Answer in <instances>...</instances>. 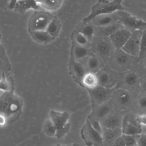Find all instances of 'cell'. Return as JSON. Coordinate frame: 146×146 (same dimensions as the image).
<instances>
[{"label":"cell","instance_id":"6da1fadb","mask_svg":"<svg viewBox=\"0 0 146 146\" xmlns=\"http://www.w3.org/2000/svg\"><path fill=\"white\" fill-rule=\"evenodd\" d=\"M2 92L0 97V115L5 117L6 123H12L18 120L22 114L23 100L15 94L13 90Z\"/></svg>","mask_w":146,"mask_h":146},{"label":"cell","instance_id":"7a4b0ae2","mask_svg":"<svg viewBox=\"0 0 146 146\" xmlns=\"http://www.w3.org/2000/svg\"><path fill=\"white\" fill-rule=\"evenodd\" d=\"M146 76L138 65L127 71L118 73V77L115 89H123L138 93L141 82Z\"/></svg>","mask_w":146,"mask_h":146},{"label":"cell","instance_id":"3957f363","mask_svg":"<svg viewBox=\"0 0 146 146\" xmlns=\"http://www.w3.org/2000/svg\"><path fill=\"white\" fill-rule=\"evenodd\" d=\"M138 58L131 56L121 49H115L107 60L106 64L118 73L129 70L138 66Z\"/></svg>","mask_w":146,"mask_h":146},{"label":"cell","instance_id":"277c9868","mask_svg":"<svg viewBox=\"0 0 146 146\" xmlns=\"http://www.w3.org/2000/svg\"><path fill=\"white\" fill-rule=\"evenodd\" d=\"M122 0H99L92 8L90 14L84 18L81 23L84 25L91 21L96 16L100 15L109 14L117 11H123L124 7L122 5Z\"/></svg>","mask_w":146,"mask_h":146},{"label":"cell","instance_id":"5b68a950","mask_svg":"<svg viewBox=\"0 0 146 146\" xmlns=\"http://www.w3.org/2000/svg\"><path fill=\"white\" fill-rule=\"evenodd\" d=\"M137 93L123 89H114L110 100L115 108L123 111L132 110Z\"/></svg>","mask_w":146,"mask_h":146},{"label":"cell","instance_id":"8992f818","mask_svg":"<svg viewBox=\"0 0 146 146\" xmlns=\"http://www.w3.org/2000/svg\"><path fill=\"white\" fill-rule=\"evenodd\" d=\"M91 48L93 53L100 57L106 64L115 50L109 37L95 36L92 41Z\"/></svg>","mask_w":146,"mask_h":146},{"label":"cell","instance_id":"52a82bcc","mask_svg":"<svg viewBox=\"0 0 146 146\" xmlns=\"http://www.w3.org/2000/svg\"><path fill=\"white\" fill-rule=\"evenodd\" d=\"M70 114L66 111L60 112L51 110L48 117L53 123L56 129L55 136L59 139L68 134L70 129V123L67 122Z\"/></svg>","mask_w":146,"mask_h":146},{"label":"cell","instance_id":"ba28073f","mask_svg":"<svg viewBox=\"0 0 146 146\" xmlns=\"http://www.w3.org/2000/svg\"><path fill=\"white\" fill-rule=\"evenodd\" d=\"M54 16L44 11H35L29 18L28 30L31 32L46 31Z\"/></svg>","mask_w":146,"mask_h":146},{"label":"cell","instance_id":"9c48e42d","mask_svg":"<svg viewBox=\"0 0 146 146\" xmlns=\"http://www.w3.org/2000/svg\"><path fill=\"white\" fill-rule=\"evenodd\" d=\"M85 88L89 93L92 108L109 102L114 90L107 88L98 84L93 88Z\"/></svg>","mask_w":146,"mask_h":146},{"label":"cell","instance_id":"30bf717a","mask_svg":"<svg viewBox=\"0 0 146 146\" xmlns=\"http://www.w3.org/2000/svg\"><path fill=\"white\" fill-rule=\"evenodd\" d=\"M95 75L98 84L108 89L114 88L117 81L118 72L111 69L106 64Z\"/></svg>","mask_w":146,"mask_h":146},{"label":"cell","instance_id":"8fae6325","mask_svg":"<svg viewBox=\"0 0 146 146\" xmlns=\"http://www.w3.org/2000/svg\"><path fill=\"white\" fill-rule=\"evenodd\" d=\"M116 12L118 21L123 25L125 29L131 33L137 30L143 31L146 29V22L138 20L123 11H117Z\"/></svg>","mask_w":146,"mask_h":146},{"label":"cell","instance_id":"7c38bea8","mask_svg":"<svg viewBox=\"0 0 146 146\" xmlns=\"http://www.w3.org/2000/svg\"><path fill=\"white\" fill-rule=\"evenodd\" d=\"M81 135L87 145L103 146L102 136L93 128L88 118L81 130Z\"/></svg>","mask_w":146,"mask_h":146},{"label":"cell","instance_id":"4fadbf2b","mask_svg":"<svg viewBox=\"0 0 146 146\" xmlns=\"http://www.w3.org/2000/svg\"><path fill=\"white\" fill-rule=\"evenodd\" d=\"M123 118V112L113 108L107 114L99 120L102 128H121Z\"/></svg>","mask_w":146,"mask_h":146},{"label":"cell","instance_id":"5bb4252c","mask_svg":"<svg viewBox=\"0 0 146 146\" xmlns=\"http://www.w3.org/2000/svg\"><path fill=\"white\" fill-rule=\"evenodd\" d=\"M143 31L137 30L133 32L121 49L127 53L136 57H139L141 38Z\"/></svg>","mask_w":146,"mask_h":146},{"label":"cell","instance_id":"9a60e30c","mask_svg":"<svg viewBox=\"0 0 146 146\" xmlns=\"http://www.w3.org/2000/svg\"><path fill=\"white\" fill-rule=\"evenodd\" d=\"M86 73L96 74L106 64L98 56L94 53L79 61Z\"/></svg>","mask_w":146,"mask_h":146},{"label":"cell","instance_id":"2e32d148","mask_svg":"<svg viewBox=\"0 0 146 146\" xmlns=\"http://www.w3.org/2000/svg\"><path fill=\"white\" fill-rule=\"evenodd\" d=\"M68 67L69 74L74 81L81 87L84 88L82 84V80L86 73L82 64L70 58Z\"/></svg>","mask_w":146,"mask_h":146},{"label":"cell","instance_id":"e0dca14e","mask_svg":"<svg viewBox=\"0 0 146 146\" xmlns=\"http://www.w3.org/2000/svg\"><path fill=\"white\" fill-rule=\"evenodd\" d=\"M72 45L70 58L78 61L93 53L91 48L81 46L71 39Z\"/></svg>","mask_w":146,"mask_h":146},{"label":"cell","instance_id":"ac0fdd59","mask_svg":"<svg viewBox=\"0 0 146 146\" xmlns=\"http://www.w3.org/2000/svg\"><path fill=\"white\" fill-rule=\"evenodd\" d=\"M132 33L125 28L118 31L109 37L115 49H121L131 36Z\"/></svg>","mask_w":146,"mask_h":146},{"label":"cell","instance_id":"d6986e66","mask_svg":"<svg viewBox=\"0 0 146 146\" xmlns=\"http://www.w3.org/2000/svg\"><path fill=\"white\" fill-rule=\"evenodd\" d=\"M103 146H110L119 137L122 136L121 128H102Z\"/></svg>","mask_w":146,"mask_h":146},{"label":"cell","instance_id":"ffe728a7","mask_svg":"<svg viewBox=\"0 0 146 146\" xmlns=\"http://www.w3.org/2000/svg\"><path fill=\"white\" fill-rule=\"evenodd\" d=\"M116 11L98 15L91 22L96 27H104L115 23L119 21Z\"/></svg>","mask_w":146,"mask_h":146},{"label":"cell","instance_id":"44dd1931","mask_svg":"<svg viewBox=\"0 0 146 146\" xmlns=\"http://www.w3.org/2000/svg\"><path fill=\"white\" fill-rule=\"evenodd\" d=\"M125 29L123 25L119 21L106 26L96 27L94 36L109 37L117 31Z\"/></svg>","mask_w":146,"mask_h":146},{"label":"cell","instance_id":"7402d4cb","mask_svg":"<svg viewBox=\"0 0 146 146\" xmlns=\"http://www.w3.org/2000/svg\"><path fill=\"white\" fill-rule=\"evenodd\" d=\"M113 108L110 100L106 103L92 108V111L88 115L87 118L89 119L99 121L111 111Z\"/></svg>","mask_w":146,"mask_h":146},{"label":"cell","instance_id":"603a6c76","mask_svg":"<svg viewBox=\"0 0 146 146\" xmlns=\"http://www.w3.org/2000/svg\"><path fill=\"white\" fill-rule=\"evenodd\" d=\"M40 7L36 0H18L14 10L20 14H24L30 9L36 11Z\"/></svg>","mask_w":146,"mask_h":146},{"label":"cell","instance_id":"cb8c5ba5","mask_svg":"<svg viewBox=\"0 0 146 146\" xmlns=\"http://www.w3.org/2000/svg\"><path fill=\"white\" fill-rule=\"evenodd\" d=\"M96 27L91 22L84 25L80 22L76 26L74 30L83 35L91 42Z\"/></svg>","mask_w":146,"mask_h":146},{"label":"cell","instance_id":"d4e9b609","mask_svg":"<svg viewBox=\"0 0 146 146\" xmlns=\"http://www.w3.org/2000/svg\"><path fill=\"white\" fill-rule=\"evenodd\" d=\"M29 33L33 39L38 43L46 45L55 40L46 31H33Z\"/></svg>","mask_w":146,"mask_h":146},{"label":"cell","instance_id":"484cf974","mask_svg":"<svg viewBox=\"0 0 146 146\" xmlns=\"http://www.w3.org/2000/svg\"><path fill=\"white\" fill-rule=\"evenodd\" d=\"M0 74L4 73L6 77L9 76V72L11 70V65L10 63L5 49L3 46L0 45Z\"/></svg>","mask_w":146,"mask_h":146},{"label":"cell","instance_id":"4316f807","mask_svg":"<svg viewBox=\"0 0 146 146\" xmlns=\"http://www.w3.org/2000/svg\"><path fill=\"white\" fill-rule=\"evenodd\" d=\"M133 110L137 114L146 113V94L138 93L134 103Z\"/></svg>","mask_w":146,"mask_h":146},{"label":"cell","instance_id":"83f0119b","mask_svg":"<svg viewBox=\"0 0 146 146\" xmlns=\"http://www.w3.org/2000/svg\"><path fill=\"white\" fill-rule=\"evenodd\" d=\"M61 27L60 20L56 16L48 26L46 31L54 39L58 36Z\"/></svg>","mask_w":146,"mask_h":146},{"label":"cell","instance_id":"f1b7e54d","mask_svg":"<svg viewBox=\"0 0 146 146\" xmlns=\"http://www.w3.org/2000/svg\"><path fill=\"white\" fill-rule=\"evenodd\" d=\"M40 7L52 11L59 9L63 3L62 0H36Z\"/></svg>","mask_w":146,"mask_h":146},{"label":"cell","instance_id":"f546056e","mask_svg":"<svg viewBox=\"0 0 146 146\" xmlns=\"http://www.w3.org/2000/svg\"><path fill=\"white\" fill-rule=\"evenodd\" d=\"M1 78L0 83V91L5 92L14 90V83L13 78L10 76L6 77L5 74L1 73Z\"/></svg>","mask_w":146,"mask_h":146},{"label":"cell","instance_id":"4dcf8cb0","mask_svg":"<svg viewBox=\"0 0 146 146\" xmlns=\"http://www.w3.org/2000/svg\"><path fill=\"white\" fill-rule=\"evenodd\" d=\"M71 39L74 40L76 43L84 47L91 48V42L83 35L74 30L71 35Z\"/></svg>","mask_w":146,"mask_h":146},{"label":"cell","instance_id":"1f68e13d","mask_svg":"<svg viewBox=\"0 0 146 146\" xmlns=\"http://www.w3.org/2000/svg\"><path fill=\"white\" fill-rule=\"evenodd\" d=\"M121 129L123 134L134 135L142 133L141 131L129 123L123 117Z\"/></svg>","mask_w":146,"mask_h":146},{"label":"cell","instance_id":"d6a6232c","mask_svg":"<svg viewBox=\"0 0 146 146\" xmlns=\"http://www.w3.org/2000/svg\"><path fill=\"white\" fill-rule=\"evenodd\" d=\"M82 84L85 88H93L98 84L95 74L88 72L86 73L82 80Z\"/></svg>","mask_w":146,"mask_h":146},{"label":"cell","instance_id":"836d02e7","mask_svg":"<svg viewBox=\"0 0 146 146\" xmlns=\"http://www.w3.org/2000/svg\"><path fill=\"white\" fill-rule=\"evenodd\" d=\"M43 130L48 136L51 137L55 136L56 132V128L53 122L49 118L44 125Z\"/></svg>","mask_w":146,"mask_h":146},{"label":"cell","instance_id":"e575fe53","mask_svg":"<svg viewBox=\"0 0 146 146\" xmlns=\"http://www.w3.org/2000/svg\"><path fill=\"white\" fill-rule=\"evenodd\" d=\"M146 57V29L143 31L141 42L140 54L138 61Z\"/></svg>","mask_w":146,"mask_h":146},{"label":"cell","instance_id":"d590c367","mask_svg":"<svg viewBox=\"0 0 146 146\" xmlns=\"http://www.w3.org/2000/svg\"><path fill=\"white\" fill-rule=\"evenodd\" d=\"M122 137L126 146H137V141L134 135L123 134Z\"/></svg>","mask_w":146,"mask_h":146},{"label":"cell","instance_id":"8d00e7d4","mask_svg":"<svg viewBox=\"0 0 146 146\" xmlns=\"http://www.w3.org/2000/svg\"><path fill=\"white\" fill-rule=\"evenodd\" d=\"M134 135L137 141V146H146V134L141 133Z\"/></svg>","mask_w":146,"mask_h":146},{"label":"cell","instance_id":"74e56055","mask_svg":"<svg viewBox=\"0 0 146 146\" xmlns=\"http://www.w3.org/2000/svg\"><path fill=\"white\" fill-rule=\"evenodd\" d=\"M91 124L93 128L102 137V130L99 121L89 119Z\"/></svg>","mask_w":146,"mask_h":146},{"label":"cell","instance_id":"f35d334b","mask_svg":"<svg viewBox=\"0 0 146 146\" xmlns=\"http://www.w3.org/2000/svg\"><path fill=\"white\" fill-rule=\"evenodd\" d=\"M136 119L141 125L146 126V113L137 114Z\"/></svg>","mask_w":146,"mask_h":146},{"label":"cell","instance_id":"ab89813d","mask_svg":"<svg viewBox=\"0 0 146 146\" xmlns=\"http://www.w3.org/2000/svg\"><path fill=\"white\" fill-rule=\"evenodd\" d=\"M138 65L141 70L146 74V57L139 61Z\"/></svg>","mask_w":146,"mask_h":146},{"label":"cell","instance_id":"60d3db41","mask_svg":"<svg viewBox=\"0 0 146 146\" xmlns=\"http://www.w3.org/2000/svg\"><path fill=\"white\" fill-rule=\"evenodd\" d=\"M139 92L146 94V76L143 78L141 82Z\"/></svg>","mask_w":146,"mask_h":146},{"label":"cell","instance_id":"b9f144b4","mask_svg":"<svg viewBox=\"0 0 146 146\" xmlns=\"http://www.w3.org/2000/svg\"><path fill=\"white\" fill-rule=\"evenodd\" d=\"M110 146H126L122 136L118 138Z\"/></svg>","mask_w":146,"mask_h":146},{"label":"cell","instance_id":"7bdbcfd3","mask_svg":"<svg viewBox=\"0 0 146 146\" xmlns=\"http://www.w3.org/2000/svg\"><path fill=\"white\" fill-rule=\"evenodd\" d=\"M10 0H0V7L3 9L6 10L8 9Z\"/></svg>","mask_w":146,"mask_h":146},{"label":"cell","instance_id":"ee69618b","mask_svg":"<svg viewBox=\"0 0 146 146\" xmlns=\"http://www.w3.org/2000/svg\"><path fill=\"white\" fill-rule=\"evenodd\" d=\"M17 1V0H10L8 9L11 10H14Z\"/></svg>","mask_w":146,"mask_h":146},{"label":"cell","instance_id":"f6af8a7d","mask_svg":"<svg viewBox=\"0 0 146 146\" xmlns=\"http://www.w3.org/2000/svg\"><path fill=\"white\" fill-rule=\"evenodd\" d=\"M6 123V120L5 117L3 115H0V125H3Z\"/></svg>","mask_w":146,"mask_h":146},{"label":"cell","instance_id":"bcb514c9","mask_svg":"<svg viewBox=\"0 0 146 146\" xmlns=\"http://www.w3.org/2000/svg\"><path fill=\"white\" fill-rule=\"evenodd\" d=\"M142 133L146 134V126L141 125Z\"/></svg>","mask_w":146,"mask_h":146},{"label":"cell","instance_id":"7dc6e473","mask_svg":"<svg viewBox=\"0 0 146 146\" xmlns=\"http://www.w3.org/2000/svg\"><path fill=\"white\" fill-rule=\"evenodd\" d=\"M72 146H81L80 145L77 143H74Z\"/></svg>","mask_w":146,"mask_h":146},{"label":"cell","instance_id":"c3c4849f","mask_svg":"<svg viewBox=\"0 0 146 146\" xmlns=\"http://www.w3.org/2000/svg\"><path fill=\"white\" fill-rule=\"evenodd\" d=\"M57 146H67V145H60L59 144H58L57 145Z\"/></svg>","mask_w":146,"mask_h":146}]
</instances>
